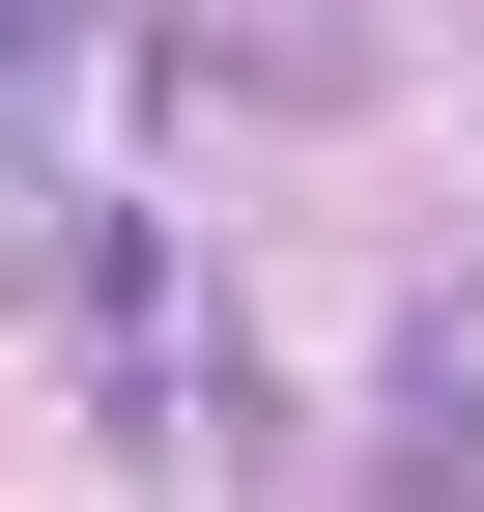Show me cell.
<instances>
[{"label": "cell", "instance_id": "obj_1", "mask_svg": "<svg viewBox=\"0 0 484 512\" xmlns=\"http://www.w3.org/2000/svg\"><path fill=\"white\" fill-rule=\"evenodd\" d=\"M29 342L86 370V399H143V342H171V228L86 200V171H29Z\"/></svg>", "mask_w": 484, "mask_h": 512}, {"label": "cell", "instance_id": "obj_2", "mask_svg": "<svg viewBox=\"0 0 484 512\" xmlns=\"http://www.w3.org/2000/svg\"><path fill=\"white\" fill-rule=\"evenodd\" d=\"M371 427H399V512H484V256H456V285H399Z\"/></svg>", "mask_w": 484, "mask_h": 512}]
</instances>
